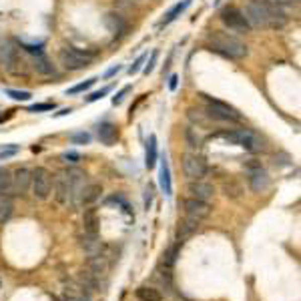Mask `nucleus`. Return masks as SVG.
Wrapping results in <instances>:
<instances>
[{"label": "nucleus", "mask_w": 301, "mask_h": 301, "mask_svg": "<svg viewBox=\"0 0 301 301\" xmlns=\"http://www.w3.org/2000/svg\"><path fill=\"white\" fill-rule=\"evenodd\" d=\"M245 169H247V173H249V185H251V189L253 191H257V193H263L267 187H269V175H267V171L261 167V163L259 161H247L245 163Z\"/></svg>", "instance_id": "10"}, {"label": "nucleus", "mask_w": 301, "mask_h": 301, "mask_svg": "<svg viewBox=\"0 0 301 301\" xmlns=\"http://www.w3.org/2000/svg\"><path fill=\"white\" fill-rule=\"evenodd\" d=\"M289 163H291L289 155H285V153H281V155H275V165H279V167H285V165H289Z\"/></svg>", "instance_id": "42"}, {"label": "nucleus", "mask_w": 301, "mask_h": 301, "mask_svg": "<svg viewBox=\"0 0 301 301\" xmlns=\"http://www.w3.org/2000/svg\"><path fill=\"white\" fill-rule=\"evenodd\" d=\"M109 93H111V87H105V89H101V91H97V93L89 95V97L85 99V103H95V101L103 99V97H105V95H109Z\"/></svg>", "instance_id": "35"}, {"label": "nucleus", "mask_w": 301, "mask_h": 301, "mask_svg": "<svg viewBox=\"0 0 301 301\" xmlns=\"http://www.w3.org/2000/svg\"><path fill=\"white\" fill-rule=\"evenodd\" d=\"M101 193H103V187L99 183H91V185H85L83 193H81V205H93L95 201L101 199Z\"/></svg>", "instance_id": "19"}, {"label": "nucleus", "mask_w": 301, "mask_h": 301, "mask_svg": "<svg viewBox=\"0 0 301 301\" xmlns=\"http://www.w3.org/2000/svg\"><path fill=\"white\" fill-rule=\"evenodd\" d=\"M18 150H20V147H18V145H14V143H10V145H2V147H0V161L10 159V157L18 155Z\"/></svg>", "instance_id": "29"}, {"label": "nucleus", "mask_w": 301, "mask_h": 301, "mask_svg": "<svg viewBox=\"0 0 301 301\" xmlns=\"http://www.w3.org/2000/svg\"><path fill=\"white\" fill-rule=\"evenodd\" d=\"M271 2H275V4H291L295 0H271Z\"/></svg>", "instance_id": "47"}, {"label": "nucleus", "mask_w": 301, "mask_h": 301, "mask_svg": "<svg viewBox=\"0 0 301 301\" xmlns=\"http://www.w3.org/2000/svg\"><path fill=\"white\" fill-rule=\"evenodd\" d=\"M129 91H131V87H123V89L119 91V95H115V97H113V105H121V103H123V99H125V95H127Z\"/></svg>", "instance_id": "40"}, {"label": "nucleus", "mask_w": 301, "mask_h": 301, "mask_svg": "<svg viewBox=\"0 0 301 301\" xmlns=\"http://www.w3.org/2000/svg\"><path fill=\"white\" fill-rule=\"evenodd\" d=\"M179 247H181V245L177 243L175 247H171V249L167 251V255H165V265H167V267H171V265L175 263V259H177V253H179Z\"/></svg>", "instance_id": "34"}, {"label": "nucleus", "mask_w": 301, "mask_h": 301, "mask_svg": "<svg viewBox=\"0 0 301 301\" xmlns=\"http://www.w3.org/2000/svg\"><path fill=\"white\" fill-rule=\"evenodd\" d=\"M215 139H223V141H227V143H231V145H239V147H243L245 150H249V153H259V150H263V139L255 133V131H251V129H237V131H221V133H217V135H213Z\"/></svg>", "instance_id": "2"}, {"label": "nucleus", "mask_w": 301, "mask_h": 301, "mask_svg": "<svg viewBox=\"0 0 301 301\" xmlns=\"http://www.w3.org/2000/svg\"><path fill=\"white\" fill-rule=\"evenodd\" d=\"M137 297L141 301H161V293H159V289H155V287H149V285H141L139 289H137Z\"/></svg>", "instance_id": "25"}, {"label": "nucleus", "mask_w": 301, "mask_h": 301, "mask_svg": "<svg viewBox=\"0 0 301 301\" xmlns=\"http://www.w3.org/2000/svg\"><path fill=\"white\" fill-rule=\"evenodd\" d=\"M145 193H147V195H145V207H147V209H149L150 207V201H153V187H147V191H145Z\"/></svg>", "instance_id": "43"}, {"label": "nucleus", "mask_w": 301, "mask_h": 301, "mask_svg": "<svg viewBox=\"0 0 301 301\" xmlns=\"http://www.w3.org/2000/svg\"><path fill=\"white\" fill-rule=\"evenodd\" d=\"M255 2L261 10L265 28H283L287 24V14L281 8V4H275L271 0H255Z\"/></svg>", "instance_id": "5"}, {"label": "nucleus", "mask_w": 301, "mask_h": 301, "mask_svg": "<svg viewBox=\"0 0 301 301\" xmlns=\"http://www.w3.org/2000/svg\"><path fill=\"white\" fill-rule=\"evenodd\" d=\"M105 24H107V28H109L115 36H121V34H125V30H127L125 18H123L121 14H117V12H109V14L105 16Z\"/></svg>", "instance_id": "18"}, {"label": "nucleus", "mask_w": 301, "mask_h": 301, "mask_svg": "<svg viewBox=\"0 0 301 301\" xmlns=\"http://www.w3.org/2000/svg\"><path fill=\"white\" fill-rule=\"evenodd\" d=\"M62 161H64V163H77V161H81V155L74 153V150H70V153H64V155H62Z\"/></svg>", "instance_id": "41"}, {"label": "nucleus", "mask_w": 301, "mask_h": 301, "mask_svg": "<svg viewBox=\"0 0 301 301\" xmlns=\"http://www.w3.org/2000/svg\"><path fill=\"white\" fill-rule=\"evenodd\" d=\"M209 44H211V50H215L227 58H233V60H241L249 52V48L243 40H239L237 36L225 34V32H215L209 38Z\"/></svg>", "instance_id": "1"}, {"label": "nucleus", "mask_w": 301, "mask_h": 301, "mask_svg": "<svg viewBox=\"0 0 301 301\" xmlns=\"http://www.w3.org/2000/svg\"><path fill=\"white\" fill-rule=\"evenodd\" d=\"M42 42L40 44H36V46H32V44H20V48H24L26 52H30L32 56H36V54H42Z\"/></svg>", "instance_id": "37"}, {"label": "nucleus", "mask_w": 301, "mask_h": 301, "mask_svg": "<svg viewBox=\"0 0 301 301\" xmlns=\"http://www.w3.org/2000/svg\"><path fill=\"white\" fill-rule=\"evenodd\" d=\"M12 189L18 195H24L30 189V171L26 167H20L12 173Z\"/></svg>", "instance_id": "14"}, {"label": "nucleus", "mask_w": 301, "mask_h": 301, "mask_svg": "<svg viewBox=\"0 0 301 301\" xmlns=\"http://www.w3.org/2000/svg\"><path fill=\"white\" fill-rule=\"evenodd\" d=\"M12 215V203L10 201H4L0 203V223H6Z\"/></svg>", "instance_id": "32"}, {"label": "nucleus", "mask_w": 301, "mask_h": 301, "mask_svg": "<svg viewBox=\"0 0 301 301\" xmlns=\"http://www.w3.org/2000/svg\"><path fill=\"white\" fill-rule=\"evenodd\" d=\"M185 141H187V145H189L191 149H199L201 143H203V139H201V135L197 133L195 127H187V129H185Z\"/></svg>", "instance_id": "26"}, {"label": "nucleus", "mask_w": 301, "mask_h": 301, "mask_svg": "<svg viewBox=\"0 0 301 301\" xmlns=\"http://www.w3.org/2000/svg\"><path fill=\"white\" fill-rule=\"evenodd\" d=\"M70 141L74 143V145H89L91 143V135L89 133H74V135H70Z\"/></svg>", "instance_id": "33"}, {"label": "nucleus", "mask_w": 301, "mask_h": 301, "mask_svg": "<svg viewBox=\"0 0 301 301\" xmlns=\"http://www.w3.org/2000/svg\"><path fill=\"white\" fill-rule=\"evenodd\" d=\"M97 135L101 139L103 145H109L113 147L117 141H119V129L113 125V123H103L99 129H97Z\"/></svg>", "instance_id": "16"}, {"label": "nucleus", "mask_w": 301, "mask_h": 301, "mask_svg": "<svg viewBox=\"0 0 301 301\" xmlns=\"http://www.w3.org/2000/svg\"><path fill=\"white\" fill-rule=\"evenodd\" d=\"M30 187H32V195L36 199H40V201L48 199L50 187H52L50 173L44 167H36L34 171H30Z\"/></svg>", "instance_id": "7"}, {"label": "nucleus", "mask_w": 301, "mask_h": 301, "mask_svg": "<svg viewBox=\"0 0 301 301\" xmlns=\"http://www.w3.org/2000/svg\"><path fill=\"white\" fill-rule=\"evenodd\" d=\"M119 70H121V64H115V66H113V68H109V70H107V72H105V77H107V79H109V77H113V74H117V72H119Z\"/></svg>", "instance_id": "44"}, {"label": "nucleus", "mask_w": 301, "mask_h": 301, "mask_svg": "<svg viewBox=\"0 0 301 301\" xmlns=\"http://www.w3.org/2000/svg\"><path fill=\"white\" fill-rule=\"evenodd\" d=\"M32 66H34V70L38 72V74H54V64L44 56V54H36L34 58H32Z\"/></svg>", "instance_id": "21"}, {"label": "nucleus", "mask_w": 301, "mask_h": 301, "mask_svg": "<svg viewBox=\"0 0 301 301\" xmlns=\"http://www.w3.org/2000/svg\"><path fill=\"white\" fill-rule=\"evenodd\" d=\"M97 81H99V79L93 77V79H89V81H85V83H81V85H74V87H70V89L66 91V95H79V93H85V91H89Z\"/></svg>", "instance_id": "28"}, {"label": "nucleus", "mask_w": 301, "mask_h": 301, "mask_svg": "<svg viewBox=\"0 0 301 301\" xmlns=\"http://www.w3.org/2000/svg\"><path fill=\"white\" fill-rule=\"evenodd\" d=\"M70 113H72V109H70V107H68V109H62V111H60V113H56V115H54V117H56V119H58V117H66V115H70Z\"/></svg>", "instance_id": "46"}, {"label": "nucleus", "mask_w": 301, "mask_h": 301, "mask_svg": "<svg viewBox=\"0 0 301 301\" xmlns=\"http://www.w3.org/2000/svg\"><path fill=\"white\" fill-rule=\"evenodd\" d=\"M93 58H95L93 54L83 52V50H79L74 46H64L58 52V60H60V64L66 70H83V68H87L93 62Z\"/></svg>", "instance_id": "6"}, {"label": "nucleus", "mask_w": 301, "mask_h": 301, "mask_svg": "<svg viewBox=\"0 0 301 301\" xmlns=\"http://www.w3.org/2000/svg\"><path fill=\"white\" fill-rule=\"evenodd\" d=\"M0 64L10 74H24L26 72V66H24L26 62L20 56V46L14 40H4L0 44Z\"/></svg>", "instance_id": "3"}, {"label": "nucleus", "mask_w": 301, "mask_h": 301, "mask_svg": "<svg viewBox=\"0 0 301 301\" xmlns=\"http://www.w3.org/2000/svg\"><path fill=\"white\" fill-rule=\"evenodd\" d=\"M52 109H54V105H50V103H36L32 107H28L30 113H44V111H52Z\"/></svg>", "instance_id": "36"}, {"label": "nucleus", "mask_w": 301, "mask_h": 301, "mask_svg": "<svg viewBox=\"0 0 301 301\" xmlns=\"http://www.w3.org/2000/svg\"><path fill=\"white\" fill-rule=\"evenodd\" d=\"M223 191H225V195H227V197H233V199L241 195V187H239L237 183H233V181L225 183V185H223Z\"/></svg>", "instance_id": "31"}, {"label": "nucleus", "mask_w": 301, "mask_h": 301, "mask_svg": "<svg viewBox=\"0 0 301 301\" xmlns=\"http://www.w3.org/2000/svg\"><path fill=\"white\" fill-rule=\"evenodd\" d=\"M54 197L60 205H68V201H70V185H68L66 171H60L54 179Z\"/></svg>", "instance_id": "13"}, {"label": "nucleus", "mask_w": 301, "mask_h": 301, "mask_svg": "<svg viewBox=\"0 0 301 301\" xmlns=\"http://www.w3.org/2000/svg\"><path fill=\"white\" fill-rule=\"evenodd\" d=\"M197 227H199V221H193V219H189V217H185L183 221H179V225H177V233H175L177 243H179V245L185 243V241L197 231Z\"/></svg>", "instance_id": "15"}, {"label": "nucleus", "mask_w": 301, "mask_h": 301, "mask_svg": "<svg viewBox=\"0 0 301 301\" xmlns=\"http://www.w3.org/2000/svg\"><path fill=\"white\" fill-rule=\"evenodd\" d=\"M205 105H207V113L213 121H225V123H239L241 121V115L237 109H233L231 105L223 103V101H217V99H211L207 95H201Z\"/></svg>", "instance_id": "4"}, {"label": "nucleus", "mask_w": 301, "mask_h": 301, "mask_svg": "<svg viewBox=\"0 0 301 301\" xmlns=\"http://www.w3.org/2000/svg\"><path fill=\"white\" fill-rule=\"evenodd\" d=\"M189 4H191V0H183V2H179L177 6H173V8H171V10L165 14V18H163V24H171V22H173V20H175V18H177V16H179V14H181V12H183V10L189 6Z\"/></svg>", "instance_id": "27"}, {"label": "nucleus", "mask_w": 301, "mask_h": 301, "mask_svg": "<svg viewBox=\"0 0 301 301\" xmlns=\"http://www.w3.org/2000/svg\"><path fill=\"white\" fill-rule=\"evenodd\" d=\"M157 58H159V50H153L149 58V64H145V74H150L155 70V64H157Z\"/></svg>", "instance_id": "38"}, {"label": "nucleus", "mask_w": 301, "mask_h": 301, "mask_svg": "<svg viewBox=\"0 0 301 301\" xmlns=\"http://www.w3.org/2000/svg\"><path fill=\"white\" fill-rule=\"evenodd\" d=\"M187 191L191 193V197L193 199H199V201H211L213 197H215V187L211 185V183H205V181H191L189 183V187H187Z\"/></svg>", "instance_id": "12"}, {"label": "nucleus", "mask_w": 301, "mask_h": 301, "mask_svg": "<svg viewBox=\"0 0 301 301\" xmlns=\"http://www.w3.org/2000/svg\"><path fill=\"white\" fill-rule=\"evenodd\" d=\"M159 183H161V189L165 191V195L171 197L173 195V183H171V169H169V161L167 159H163V163H161Z\"/></svg>", "instance_id": "20"}, {"label": "nucleus", "mask_w": 301, "mask_h": 301, "mask_svg": "<svg viewBox=\"0 0 301 301\" xmlns=\"http://www.w3.org/2000/svg\"><path fill=\"white\" fill-rule=\"evenodd\" d=\"M177 81H179V79H177V74H173V77H171V81H169V89H171V91H175V89H177Z\"/></svg>", "instance_id": "45"}, {"label": "nucleus", "mask_w": 301, "mask_h": 301, "mask_svg": "<svg viewBox=\"0 0 301 301\" xmlns=\"http://www.w3.org/2000/svg\"><path fill=\"white\" fill-rule=\"evenodd\" d=\"M83 227L87 237H97L99 235V215L95 209H87L83 215Z\"/></svg>", "instance_id": "17"}, {"label": "nucleus", "mask_w": 301, "mask_h": 301, "mask_svg": "<svg viewBox=\"0 0 301 301\" xmlns=\"http://www.w3.org/2000/svg\"><path fill=\"white\" fill-rule=\"evenodd\" d=\"M145 58H147V56H145V54H141V56H139V58L135 60V64H133V66L129 68V72H131V74H137V72L141 70V66H143V62H145Z\"/></svg>", "instance_id": "39"}, {"label": "nucleus", "mask_w": 301, "mask_h": 301, "mask_svg": "<svg viewBox=\"0 0 301 301\" xmlns=\"http://www.w3.org/2000/svg\"><path fill=\"white\" fill-rule=\"evenodd\" d=\"M12 193H14V189H12V173L4 167V169H0V195L8 197Z\"/></svg>", "instance_id": "22"}, {"label": "nucleus", "mask_w": 301, "mask_h": 301, "mask_svg": "<svg viewBox=\"0 0 301 301\" xmlns=\"http://www.w3.org/2000/svg\"><path fill=\"white\" fill-rule=\"evenodd\" d=\"M6 95H8L10 99H14V101H30V99H32V95H30L28 91H14V89H8Z\"/></svg>", "instance_id": "30"}, {"label": "nucleus", "mask_w": 301, "mask_h": 301, "mask_svg": "<svg viewBox=\"0 0 301 301\" xmlns=\"http://www.w3.org/2000/svg\"><path fill=\"white\" fill-rule=\"evenodd\" d=\"M209 167H207V161L201 157V155H195V153H185L183 155V173L191 179V181H199L207 175Z\"/></svg>", "instance_id": "9"}, {"label": "nucleus", "mask_w": 301, "mask_h": 301, "mask_svg": "<svg viewBox=\"0 0 301 301\" xmlns=\"http://www.w3.org/2000/svg\"><path fill=\"white\" fill-rule=\"evenodd\" d=\"M157 157H159V150H157V137L150 135L149 143H147V157H145V165L147 169H153L157 165Z\"/></svg>", "instance_id": "24"}, {"label": "nucleus", "mask_w": 301, "mask_h": 301, "mask_svg": "<svg viewBox=\"0 0 301 301\" xmlns=\"http://www.w3.org/2000/svg\"><path fill=\"white\" fill-rule=\"evenodd\" d=\"M187 117L195 123V125H199V127H207L213 119L209 117V113L207 111H201V109H189L187 111Z\"/></svg>", "instance_id": "23"}, {"label": "nucleus", "mask_w": 301, "mask_h": 301, "mask_svg": "<svg viewBox=\"0 0 301 301\" xmlns=\"http://www.w3.org/2000/svg\"><path fill=\"white\" fill-rule=\"evenodd\" d=\"M221 20H223V24H225L229 30H233V32L245 34V32L251 30V24L247 22L245 14H243L239 8H235V6L223 8V10H221Z\"/></svg>", "instance_id": "8"}, {"label": "nucleus", "mask_w": 301, "mask_h": 301, "mask_svg": "<svg viewBox=\"0 0 301 301\" xmlns=\"http://www.w3.org/2000/svg\"><path fill=\"white\" fill-rule=\"evenodd\" d=\"M183 207H185V215L193 221H203L211 215V205L207 201H199V199L189 197V199H185Z\"/></svg>", "instance_id": "11"}]
</instances>
